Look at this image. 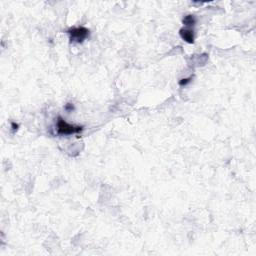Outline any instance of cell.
Segmentation results:
<instances>
[{"label": "cell", "mask_w": 256, "mask_h": 256, "mask_svg": "<svg viewBox=\"0 0 256 256\" xmlns=\"http://www.w3.org/2000/svg\"><path fill=\"white\" fill-rule=\"evenodd\" d=\"M83 127L82 126H77V125H72V124L67 123L62 117L57 118V122H56V131H57L58 135H73V134H78L80 132H82Z\"/></svg>", "instance_id": "cell-1"}, {"label": "cell", "mask_w": 256, "mask_h": 256, "mask_svg": "<svg viewBox=\"0 0 256 256\" xmlns=\"http://www.w3.org/2000/svg\"><path fill=\"white\" fill-rule=\"evenodd\" d=\"M67 33L69 34L71 42L82 43L84 40L89 36V30H88L86 27L79 26V27L70 28V29L67 31Z\"/></svg>", "instance_id": "cell-2"}, {"label": "cell", "mask_w": 256, "mask_h": 256, "mask_svg": "<svg viewBox=\"0 0 256 256\" xmlns=\"http://www.w3.org/2000/svg\"><path fill=\"white\" fill-rule=\"evenodd\" d=\"M180 36L183 40H185L187 43H193L194 42V34L193 30L189 29V28H182L180 30Z\"/></svg>", "instance_id": "cell-3"}, {"label": "cell", "mask_w": 256, "mask_h": 256, "mask_svg": "<svg viewBox=\"0 0 256 256\" xmlns=\"http://www.w3.org/2000/svg\"><path fill=\"white\" fill-rule=\"evenodd\" d=\"M196 23V19L193 15H187L183 18V24L186 26H193Z\"/></svg>", "instance_id": "cell-4"}, {"label": "cell", "mask_w": 256, "mask_h": 256, "mask_svg": "<svg viewBox=\"0 0 256 256\" xmlns=\"http://www.w3.org/2000/svg\"><path fill=\"white\" fill-rule=\"evenodd\" d=\"M190 80H191V78H185V79H182L181 81H179V85H181V86H185V85H187L188 83L190 82Z\"/></svg>", "instance_id": "cell-5"}, {"label": "cell", "mask_w": 256, "mask_h": 256, "mask_svg": "<svg viewBox=\"0 0 256 256\" xmlns=\"http://www.w3.org/2000/svg\"><path fill=\"white\" fill-rule=\"evenodd\" d=\"M65 109H66V110H68V111H72V110L74 109V106L72 105V104L68 103V104H66V106H65Z\"/></svg>", "instance_id": "cell-6"}, {"label": "cell", "mask_w": 256, "mask_h": 256, "mask_svg": "<svg viewBox=\"0 0 256 256\" xmlns=\"http://www.w3.org/2000/svg\"><path fill=\"white\" fill-rule=\"evenodd\" d=\"M11 125H12V129H13V130H17V128H18V124H15L14 122H12Z\"/></svg>", "instance_id": "cell-7"}]
</instances>
